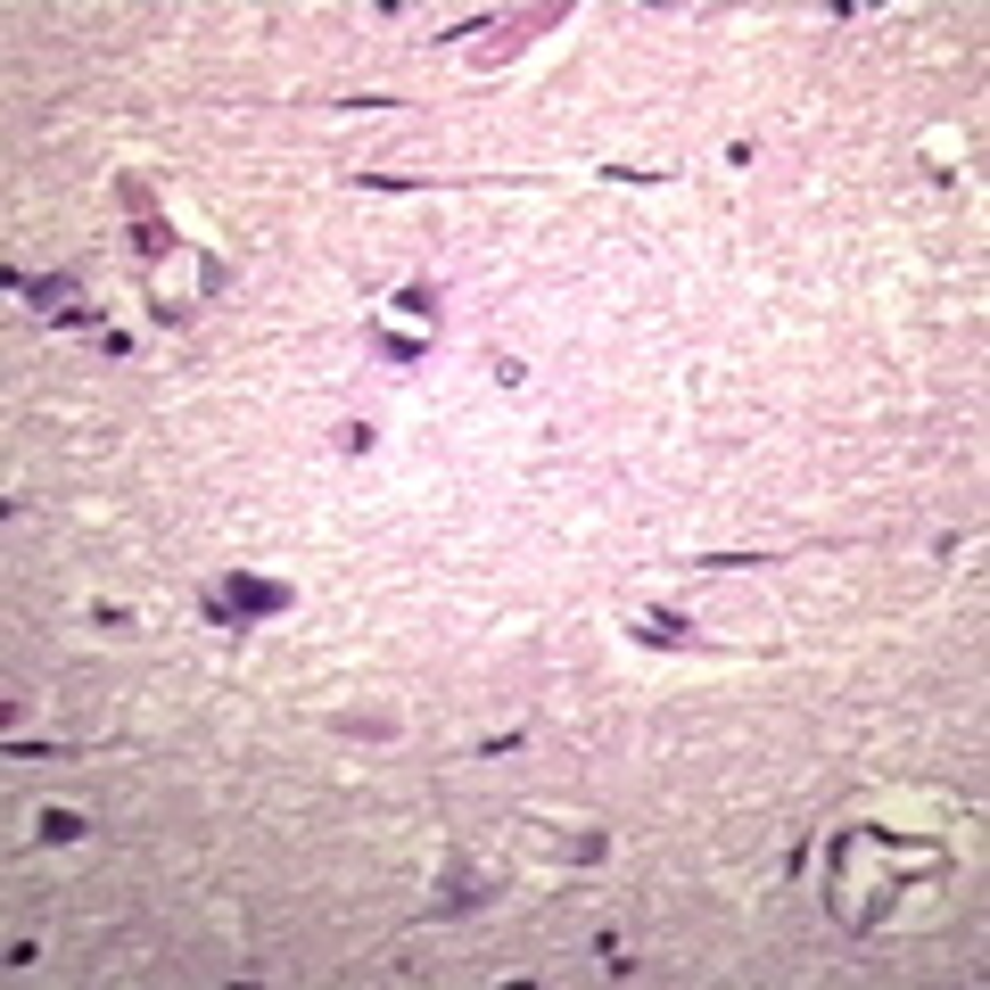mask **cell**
<instances>
[{"label":"cell","mask_w":990,"mask_h":990,"mask_svg":"<svg viewBox=\"0 0 990 990\" xmlns=\"http://www.w3.org/2000/svg\"><path fill=\"white\" fill-rule=\"evenodd\" d=\"M389 306H396V314H413V322H438V289H430V281H405Z\"/></svg>","instance_id":"6"},{"label":"cell","mask_w":990,"mask_h":990,"mask_svg":"<svg viewBox=\"0 0 990 990\" xmlns=\"http://www.w3.org/2000/svg\"><path fill=\"white\" fill-rule=\"evenodd\" d=\"M34 834L41 842H83V834H92V818H83V809H41Z\"/></svg>","instance_id":"4"},{"label":"cell","mask_w":990,"mask_h":990,"mask_svg":"<svg viewBox=\"0 0 990 990\" xmlns=\"http://www.w3.org/2000/svg\"><path fill=\"white\" fill-rule=\"evenodd\" d=\"M289 603H298V595H289L281 579H248V570H231V579L206 595V628H248V619H281Z\"/></svg>","instance_id":"1"},{"label":"cell","mask_w":990,"mask_h":990,"mask_svg":"<svg viewBox=\"0 0 990 990\" xmlns=\"http://www.w3.org/2000/svg\"><path fill=\"white\" fill-rule=\"evenodd\" d=\"M338 735H372V743H389L396 718H338Z\"/></svg>","instance_id":"9"},{"label":"cell","mask_w":990,"mask_h":990,"mask_svg":"<svg viewBox=\"0 0 990 990\" xmlns=\"http://www.w3.org/2000/svg\"><path fill=\"white\" fill-rule=\"evenodd\" d=\"M603 850H611V834H579V842H570V859H579V867H595Z\"/></svg>","instance_id":"11"},{"label":"cell","mask_w":990,"mask_h":990,"mask_svg":"<svg viewBox=\"0 0 990 990\" xmlns=\"http://www.w3.org/2000/svg\"><path fill=\"white\" fill-rule=\"evenodd\" d=\"M463 908H487V892H479V875H470V867H454V875H446V899H438V916H463Z\"/></svg>","instance_id":"5"},{"label":"cell","mask_w":990,"mask_h":990,"mask_svg":"<svg viewBox=\"0 0 990 990\" xmlns=\"http://www.w3.org/2000/svg\"><path fill=\"white\" fill-rule=\"evenodd\" d=\"M635 635H644V644H685V611H653Z\"/></svg>","instance_id":"7"},{"label":"cell","mask_w":990,"mask_h":990,"mask_svg":"<svg viewBox=\"0 0 990 990\" xmlns=\"http://www.w3.org/2000/svg\"><path fill=\"white\" fill-rule=\"evenodd\" d=\"M9 289H17L34 314H58V298H75V273H41V281H25V273H9Z\"/></svg>","instance_id":"2"},{"label":"cell","mask_w":990,"mask_h":990,"mask_svg":"<svg viewBox=\"0 0 990 990\" xmlns=\"http://www.w3.org/2000/svg\"><path fill=\"white\" fill-rule=\"evenodd\" d=\"M760 561H776V553H702V570H760Z\"/></svg>","instance_id":"10"},{"label":"cell","mask_w":990,"mask_h":990,"mask_svg":"<svg viewBox=\"0 0 990 990\" xmlns=\"http://www.w3.org/2000/svg\"><path fill=\"white\" fill-rule=\"evenodd\" d=\"M380 356H389V363H421V338H405V331H380Z\"/></svg>","instance_id":"8"},{"label":"cell","mask_w":990,"mask_h":990,"mask_svg":"<svg viewBox=\"0 0 990 990\" xmlns=\"http://www.w3.org/2000/svg\"><path fill=\"white\" fill-rule=\"evenodd\" d=\"M132 248H141V257H174V248H182V231H174L166 215H141V224H132Z\"/></svg>","instance_id":"3"}]
</instances>
